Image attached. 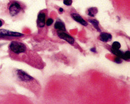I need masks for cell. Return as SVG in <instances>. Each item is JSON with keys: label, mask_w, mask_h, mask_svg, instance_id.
<instances>
[{"label": "cell", "mask_w": 130, "mask_h": 104, "mask_svg": "<svg viewBox=\"0 0 130 104\" xmlns=\"http://www.w3.org/2000/svg\"><path fill=\"white\" fill-rule=\"evenodd\" d=\"M8 9L10 16L12 17H14L22 13L24 11V8L20 2L12 0L8 3Z\"/></svg>", "instance_id": "obj_1"}, {"label": "cell", "mask_w": 130, "mask_h": 104, "mask_svg": "<svg viewBox=\"0 0 130 104\" xmlns=\"http://www.w3.org/2000/svg\"><path fill=\"white\" fill-rule=\"evenodd\" d=\"M9 48L11 51L17 55L25 52L26 50V46L25 44L16 41L11 42L9 46Z\"/></svg>", "instance_id": "obj_2"}, {"label": "cell", "mask_w": 130, "mask_h": 104, "mask_svg": "<svg viewBox=\"0 0 130 104\" xmlns=\"http://www.w3.org/2000/svg\"><path fill=\"white\" fill-rule=\"evenodd\" d=\"M16 73L18 79L21 81L24 82H30L33 81L34 80V79L32 76L29 75L28 74H27L26 72L22 70H17Z\"/></svg>", "instance_id": "obj_3"}, {"label": "cell", "mask_w": 130, "mask_h": 104, "mask_svg": "<svg viewBox=\"0 0 130 104\" xmlns=\"http://www.w3.org/2000/svg\"><path fill=\"white\" fill-rule=\"evenodd\" d=\"M57 36L60 39H62L65 41H66L70 44L73 45L75 42V39L74 38L72 37L71 36L69 35L67 33L65 32L62 31H58L57 32Z\"/></svg>", "instance_id": "obj_4"}, {"label": "cell", "mask_w": 130, "mask_h": 104, "mask_svg": "<svg viewBox=\"0 0 130 104\" xmlns=\"http://www.w3.org/2000/svg\"><path fill=\"white\" fill-rule=\"evenodd\" d=\"M46 14L45 12H41L38 15L37 24V26L39 28H43L46 26Z\"/></svg>", "instance_id": "obj_5"}, {"label": "cell", "mask_w": 130, "mask_h": 104, "mask_svg": "<svg viewBox=\"0 0 130 104\" xmlns=\"http://www.w3.org/2000/svg\"><path fill=\"white\" fill-rule=\"evenodd\" d=\"M24 35L23 33L9 31L6 29H0V37H21Z\"/></svg>", "instance_id": "obj_6"}, {"label": "cell", "mask_w": 130, "mask_h": 104, "mask_svg": "<svg viewBox=\"0 0 130 104\" xmlns=\"http://www.w3.org/2000/svg\"><path fill=\"white\" fill-rule=\"evenodd\" d=\"M71 15L75 21L80 23V24L84 26H87L88 25V23L85 21V19L82 18V17L80 15L77 14V13H72Z\"/></svg>", "instance_id": "obj_7"}, {"label": "cell", "mask_w": 130, "mask_h": 104, "mask_svg": "<svg viewBox=\"0 0 130 104\" xmlns=\"http://www.w3.org/2000/svg\"><path fill=\"white\" fill-rule=\"evenodd\" d=\"M54 28L59 31L66 32V27L64 23L60 20H57L56 21L54 25Z\"/></svg>", "instance_id": "obj_8"}, {"label": "cell", "mask_w": 130, "mask_h": 104, "mask_svg": "<svg viewBox=\"0 0 130 104\" xmlns=\"http://www.w3.org/2000/svg\"><path fill=\"white\" fill-rule=\"evenodd\" d=\"M101 41L104 42L110 41L112 39V35L107 32H101L99 37Z\"/></svg>", "instance_id": "obj_9"}, {"label": "cell", "mask_w": 130, "mask_h": 104, "mask_svg": "<svg viewBox=\"0 0 130 104\" xmlns=\"http://www.w3.org/2000/svg\"><path fill=\"white\" fill-rule=\"evenodd\" d=\"M111 51L113 54H114L117 56L120 57L122 59L124 60V53L121 51V50H120L119 49H114L111 48Z\"/></svg>", "instance_id": "obj_10"}, {"label": "cell", "mask_w": 130, "mask_h": 104, "mask_svg": "<svg viewBox=\"0 0 130 104\" xmlns=\"http://www.w3.org/2000/svg\"><path fill=\"white\" fill-rule=\"evenodd\" d=\"M88 21L89 23H90L91 24L93 25V26L95 27V28L97 30V31L99 32H101V29L99 27V22L97 21V19H89Z\"/></svg>", "instance_id": "obj_11"}, {"label": "cell", "mask_w": 130, "mask_h": 104, "mask_svg": "<svg viewBox=\"0 0 130 104\" xmlns=\"http://www.w3.org/2000/svg\"><path fill=\"white\" fill-rule=\"evenodd\" d=\"M97 13H98V9L97 8L93 7L88 9L87 14L89 16L92 17H95Z\"/></svg>", "instance_id": "obj_12"}, {"label": "cell", "mask_w": 130, "mask_h": 104, "mask_svg": "<svg viewBox=\"0 0 130 104\" xmlns=\"http://www.w3.org/2000/svg\"><path fill=\"white\" fill-rule=\"evenodd\" d=\"M121 48V44L118 41H114L112 44V48L114 49H120Z\"/></svg>", "instance_id": "obj_13"}, {"label": "cell", "mask_w": 130, "mask_h": 104, "mask_svg": "<svg viewBox=\"0 0 130 104\" xmlns=\"http://www.w3.org/2000/svg\"><path fill=\"white\" fill-rule=\"evenodd\" d=\"M53 20L52 18H50L47 20V21L46 22V25L47 26H50L53 24Z\"/></svg>", "instance_id": "obj_14"}, {"label": "cell", "mask_w": 130, "mask_h": 104, "mask_svg": "<svg viewBox=\"0 0 130 104\" xmlns=\"http://www.w3.org/2000/svg\"><path fill=\"white\" fill-rule=\"evenodd\" d=\"M72 0H63V3L66 6H71L72 4Z\"/></svg>", "instance_id": "obj_15"}, {"label": "cell", "mask_w": 130, "mask_h": 104, "mask_svg": "<svg viewBox=\"0 0 130 104\" xmlns=\"http://www.w3.org/2000/svg\"><path fill=\"white\" fill-rule=\"evenodd\" d=\"M130 58V51H127L124 52V60H129Z\"/></svg>", "instance_id": "obj_16"}, {"label": "cell", "mask_w": 130, "mask_h": 104, "mask_svg": "<svg viewBox=\"0 0 130 104\" xmlns=\"http://www.w3.org/2000/svg\"><path fill=\"white\" fill-rule=\"evenodd\" d=\"M114 62L116 63H118V64H120V63L122 62V59L120 58V57L117 56L114 59Z\"/></svg>", "instance_id": "obj_17"}, {"label": "cell", "mask_w": 130, "mask_h": 104, "mask_svg": "<svg viewBox=\"0 0 130 104\" xmlns=\"http://www.w3.org/2000/svg\"><path fill=\"white\" fill-rule=\"evenodd\" d=\"M90 51L91 52H96V48L94 47V48H92L91 49H90Z\"/></svg>", "instance_id": "obj_18"}, {"label": "cell", "mask_w": 130, "mask_h": 104, "mask_svg": "<svg viewBox=\"0 0 130 104\" xmlns=\"http://www.w3.org/2000/svg\"><path fill=\"white\" fill-rule=\"evenodd\" d=\"M3 23L2 21V20L0 19V27H1L3 25Z\"/></svg>", "instance_id": "obj_19"}, {"label": "cell", "mask_w": 130, "mask_h": 104, "mask_svg": "<svg viewBox=\"0 0 130 104\" xmlns=\"http://www.w3.org/2000/svg\"><path fill=\"white\" fill-rule=\"evenodd\" d=\"M59 10V11H60L61 13H62V12L64 11V10H63V9L62 8H60Z\"/></svg>", "instance_id": "obj_20"}]
</instances>
